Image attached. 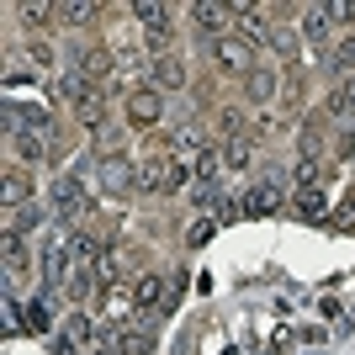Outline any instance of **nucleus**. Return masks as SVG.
I'll use <instances>...</instances> for the list:
<instances>
[{"label":"nucleus","mask_w":355,"mask_h":355,"mask_svg":"<svg viewBox=\"0 0 355 355\" xmlns=\"http://www.w3.org/2000/svg\"><path fill=\"white\" fill-rule=\"evenodd\" d=\"M191 16H196V27L202 32H212V37H223V27H228V6H207V0H202V6H191Z\"/></svg>","instance_id":"nucleus-5"},{"label":"nucleus","mask_w":355,"mask_h":355,"mask_svg":"<svg viewBox=\"0 0 355 355\" xmlns=\"http://www.w3.org/2000/svg\"><path fill=\"white\" fill-rule=\"evenodd\" d=\"M133 16L144 21V27H159L164 16H170V6H159V0H138V6H133Z\"/></svg>","instance_id":"nucleus-15"},{"label":"nucleus","mask_w":355,"mask_h":355,"mask_svg":"<svg viewBox=\"0 0 355 355\" xmlns=\"http://www.w3.org/2000/svg\"><path fill=\"white\" fill-rule=\"evenodd\" d=\"M148 74H154V90H159V96H164V90H180V85H186L180 59H154V69H148Z\"/></svg>","instance_id":"nucleus-4"},{"label":"nucleus","mask_w":355,"mask_h":355,"mask_svg":"<svg viewBox=\"0 0 355 355\" xmlns=\"http://www.w3.org/2000/svg\"><path fill=\"white\" fill-rule=\"evenodd\" d=\"M117 355H154V350H148L144 334H122V340H117Z\"/></svg>","instance_id":"nucleus-22"},{"label":"nucleus","mask_w":355,"mask_h":355,"mask_svg":"<svg viewBox=\"0 0 355 355\" xmlns=\"http://www.w3.org/2000/svg\"><path fill=\"white\" fill-rule=\"evenodd\" d=\"M159 117H164V96H159L154 85L128 96V122H133V128H154Z\"/></svg>","instance_id":"nucleus-1"},{"label":"nucleus","mask_w":355,"mask_h":355,"mask_svg":"<svg viewBox=\"0 0 355 355\" xmlns=\"http://www.w3.org/2000/svg\"><path fill=\"white\" fill-rule=\"evenodd\" d=\"M101 74H112V53L96 48V53H85V80H101Z\"/></svg>","instance_id":"nucleus-18"},{"label":"nucleus","mask_w":355,"mask_h":355,"mask_svg":"<svg viewBox=\"0 0 355 355\" xmlns=\"http://www.w3.org/2000/svg\"><path fill=\"white\" fill-rule=\"evenodd\" d=\"M345 96H350V106H355V80H350V85H345Z\"/></svg>","instance_id":"nucleus-30"},{"label":"nucleus","mask_w":355,"mask_h":355,"mask_svg":"<svg viewBox=\"0 0 355 355\" xmlns=\"http://www.w3.org/2000/svg\"><path fill=\"white\" fill-rule=\"evenodd\" d=\"M144 37H148V48H154V53H164V48H170V21H159V27H144Z\"/></svg>","instance_id":"nucleus-23"},{"label":"nucleus","mask_w":355,"mask_h":355,"mask_svg":"<svg viewBox=\"0 0 355 355\" xmlns=\"http://www.w3.org/2000/svg\"><path fill=\"white\" fill-rule=\"evenodd\" d=\"M133 297L144 302V308H154V302H164V276H138Z\"/></svg>","instance_id":"nucleus-12"},{"label":"nucleus","mask_w":355,"mask_h":355,"mask_svg":"<svg viewBox=\"0 0 355 355\" xmlns=\"http://www.w3.org/2000/svg\"><path fill=\"white\" fill-rule=\"evenodd\" d=\"M96 175H101V191H112V196H122V191H133V164L122 159V154H106L101 164H96Z\"/></svg>","instance_id":"nucleus-2"},{"label":"nucleus","mask_w":355,"mask_h":355,"mask_svg":"<svg viewBox=\"0 0 355 355\" xmlns=\"http://www.w3.org/2000/svg\"><path fill=\"white\" fill-rule=\"evenodd\" d=\"M32 223H37V207H21V218H16L11 234H21V228H32Z\"/></svg>","instance_id":"nucleus-29"},{"label":"nucleus","mask_w":355,"mask_h":355,"mask_svg":"<svg viewBox=\"0 0 355 355\" xmlns=\"http://www.w3.org/2000/svg\"><path fill=\"white\" fill-rule=\"evenodd\" d=\"M223 164H228V170H244V164H250V144H244V138H234V144L223 148Z\"/></svg>","instance_id":"nucleus-19"},{"label":"nucleus","mask_w":355,"mask_h":355,"mask_svg":"<svg viewBox=\"0 0 355 355\" xmlns=\"http://www.w3.org/2000/svg\"><path fill=\"white\" fill-rule=\"evenodd\" d=\"M69 260H74V270H80V266H90V260H101L96 239H90V234H69Z\"/></svg>","instance_id":"nucleus-9"},{"label":"nucleus","mask_w":355,"mask_h":355,"mask_svg":"<svg viewBox=\"0 0 355 355\" xmlns=\"http://www.w3.org/2000/svg\"><path fill=\"white\" fill-rule=\"evenodd\" d=\"M101 292H106V313H112V318H128L133 302H138V297H128L122 286H101Z\"/></svg>","instance_id":"nucleus-14"},{"label":"nucleus","mask_w":355,"mask_h":355,"mask_svg":"<svg viewBox=\"0 0 355 355\" xmlns=\"http://www.w3.org/2000/svg\"><path fill=\"white\" fill-rule=\"evenodd\" d=\"M53 11H59V6H21V21H27V27H43Z\"/></svg>","instance_id":"nucleus-24"},{"label":"nucleus","mask_w":355,"mask_h":355,"mask_svg":"<svg viewBox=\"0 0 355 355\" xmlns=\"http://www.w3.org/2000/svg\"><path fill=\"white\" fill-rule=\"evenodd\" d=\"M313 180H318V159H302V164H297V186H302V196L313 191Z\"/></svg>","instance_id":"nucleus-25"},{"label":"nucleus","mask_w":355,"mask_h":355,"mask_svg":"<svg viewBox=\"0 0 355 355\" xmlns=\"http://www.w3.org/2000/svg\"><path fill=\"white\" fill-rule=\"evenodd\" d=\"M334 74H355V37H345L340 48H334V64H329Z\"/></svg>","instance_id":"nucleus-16"},{"label":"nucleus","mask_w":355,"mask_h":355,"mask_svg":"<svg viewBox=\"0 0 355 355\" xmlns=\"http://www.w3.org/2000/svg\"><path fill=\"white\" fill-rule=\"evenodd\" d=\"M0 196H6V207H21V202L32 196L27 175H16V170H11V175H6V186H0Z\"/></svg>","instance_id":"nucleus-13"},{"label":"nucleus","mask_w":355,"mask_h":355,"mask_svg":"<svg viewBox=\"0 0 355 355\" xmlns=\"http://www.w3.org/2000/svg\"><path fill=\"white\" fill-rule=\"evenodd\" d=\"M244 90H250V101H270L276 96V69H250L244 74Z\"/></svg>","instance_id":"nucleus-7"},{"label":"nucleus","mask_w":355,"mask_h":355,"mask_svg":"<svg viewBox=\"0 0 355 355\" xmlns=\"http://www.w3.org/2000/svg\"><path fill=\"white\" fill-rule=\"evenodd\" d=\"M101 112H106V106H101V96L90 90L85 101H80V122H90V128H96V122H101Z\"/></svg>","instance_id":"nucleus-21"},{"label":"nucleus","mask_w":355,"mask_h":355,"mask_svg":"<svg viewBox=\"0 0 355 355\" xmlns=\"http://www.w3.org/2000/svg\"><path fill=\"white\" fill-rule=\"evenodd\" d=\"M212 59L223 64V69H254V48L244 43V37H212Z\"/></svg>","instance_id":"nucleus-3"},{"label":"nucleus","mask_w":355,"mask_h":355,"mask_svg":"<svg viewBox=\"0 0 355 355\" xmlns=\"http://www.w3.org/2000/svg\"><path fill=\"white\" fill-rule=\"evenodd\" d=\"M64 334H69V345H85L90 340V318L85 313H69V318H64Z\"/></svg>","instance_id":"nucleus-17"},{"label":"nucleus","mask_w":355,"mask_h":355,"mask_svg":"<svg viewBox=\"0 0 355 355\" xmlns=\"http://www.w3.org/2000/svg\"><path fill=\"white\" fill-rule=\"evenodd\" d=\"M53 207H59V218H74V212H85L90 202L80 196V186H74V180H59V186H53Z\"/></svg>","instance_id":"nucleus-6"},{"label":"nucleus","mask_w":355,"mask_h":355,"mask_svg":"<svg viewBox=\"0 0 355 355\" xmlns=\"http://www.w3.org/2000/svg\"><path fill=\"white\" fill-rule=\"evenodd\" d=\"M53 16H59L64 27H85L90 16H96V6H90V0H69V6H59Z\"/></svg>","instance_id":"nucleus-11"},{"label":"nucleus","mask_w":355,"mask_h":355,"mask_svg":"<svg viewBox=\"0 0 355 355\" xmlns=\"http://www.w3.org/2000/svg\"><path fill=\"white\" fill-rule=\"evenodd\" d=\"M302 37H308V43H324L329 37V11L324 6H313V11L302 16Z\"/></svg>","instance_id":"nucleus-10"},{"label":"nucleus","mask_w":355,"mask_h":355,"mask_svg":"<svg viewBox=\"0 0 355 355\" xmlns=\"http://www.w3.org/2000/svg\"><path fill=\"white\" fill-rule=\"evenodd\" d=\"M11 148L21 154V159H37L43 154V144H37V133H11Z\"/></svg>","instance_id":"nucleus-20"},{"label":"nucleus","mask_w":355,"mask_h":355,"mask_svg":"<svg viewBox=\"0 0 355 355\" xmlns=\"http://www.w3.org/2000/svg\"><path fill=\"white\" fill-rule=\"evenodd\" d=\"M302 212H308V218H324V196L308 191V196H302Z\"/></svg>","instance_id":"nucleus-27"},{"label":"nucleus","mask_w":355,"mask_h":355,"mask_svg":"<svg viewBox=\"0 0 355 355\" xmlns=\"http://www.w3.org/2000/svg\"><path fill=\"white\" fill-rule=\"evenodd\" d=\"M212 196H218V186H202V180H196V186H191V202H202V207H207Z\"/></svg>","instance_id":"nucleus-28"},{"label":"nucleus","mask_w":355,"mask_h":355,"mask_svg":"<svg viewBox=\"0 0 355 355\" xmlns=\"http://www.w3.org/2000/svg\"><path fill=\"white\" fill-rule=\"evenodd\" d=\"M234 16L244 21V43H260V37H270V32H266V16L254 11V6H234Z\"/></svg>","instance_id":"nucleus-8"},{"label":"nucleus","mask_w":355,"mask_h":355,"mask_svg":"<svg viewBox=\"0 0 355 355\" xmlns=\"http://www.w3.org/2000/svg\"><path fill=\"white\" fill-rule=\"evenodd\" d=\"M212 234H218V223H212V218H196V223H191V234H186V239H191V244H207Z\"/></svg>","instance_id":"nucleus-26"}]
</instances>
